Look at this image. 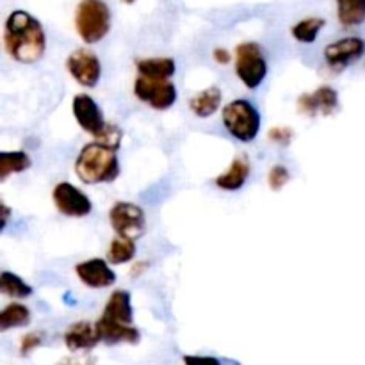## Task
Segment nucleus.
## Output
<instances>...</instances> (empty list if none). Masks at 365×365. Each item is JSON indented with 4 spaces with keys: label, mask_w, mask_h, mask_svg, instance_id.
<instances>
[{
    "label": "nucleus",
    "mask_w": 365,
    "mask_h": 365,
    "mask_svg": "<svg viewBox=\"0 0 365 365\" xmlns=\"http://www.w3.org/2000/svg\"><path fill=\"white\" fill-rule=\"evenodd\" d=\"M4 46L18 63H38L46 50L45 29L38 18L29 14L27 11H13L4 25Z\"/></svg>",
    "instance_id": "nucleus-1"
},
{
    "label": "nucleus",
    "mask_w": 365,
    "mask_h": 365,
    "mask_svg": "<svg viewBox=\"0 0 365 365\" xmlns=\"http://www.w3.org/2000/svg\"><path fill=\"white\" fill-rule=\"evenodd\" d=\"M75 173L84 184H110L120 177L116 150L98 141L89 143L75 160Z\"/></svg>",
    "instance_id": "nucleus-2"
},
{
    "label": "nucleus",
    "mask_w": 365,
    "mask_h": 365,
    "mask_svg": "<svg viewBox=\"0 0 365 365\" xmlns=\"http://www.w3.org/2000/svg\"><path fill=\"white\" fill-rule=\"evenodd\" d=\"M75 29L86 45L100 43L110 31V9L103 0H81L75 11Z\"/></svg>",
    "instance_id": "nucleus-3"
},
{
    "label": "nucleus",
    "mask_w": 365,
    "mask_h": 365,
    "mask_svg": "<svg viewBox=\"0 0 365 365\" xmlns=\"http://www.w3.org/2000/svg\"><path fill=\"white\" fill-rule=\"evenodd\" d=\"M223 125L237 141L252 143L259 135L262 118L252 102L239 98L223 109Z\"/></svg>",
    "instance_id": "nucleus-4"
},
{
    "label": "nucleus",
    "mask_w": 365,
    "mask_h": 365,
    "mask_svg": "<svg viewBox=\"0 0 365 365\" xmlns=\"http://www.w3.org/2000/svg\"><path fill=\"white\" fill-rule=\"evenodd\" d=\"M235 75L248 89H257L267 77V61L260 45L239 43L235 48Z\"/></svg>",
    "instance_id": "nucleus-5"
},
{
    "label": "nucleus",
    "mask_w": 365,
    "mask_h": 365,
    "mask_svg": "<svg viewBox=\"0 0 365 365\" xmlns=\"http://www.w3.org/2000/svg\"><path fill=\"white\" fill-rule=\"evenodd\" d=\"M134 95L155 110H166L177 102V86L171 78H152L138 75L134 82Z\"/></svg>",
    "instance_id": "nucleus-6"
},
{
    "label": "nucleus",
    "mask_w": 365,
    "mask_h": 365,
    "mask_svg": "<svg viewBox=\"0 0 365 365\" xmlns=\"http://www.w3.org/2000/svg\"><path fill=\"white\" fill-rule=\"evenodd\" d=\"M109 221L113 230L120 237L132 239V241H138L146 230L145 210L130 202L114 203L113 209L109 210Z\"/></svg>",
    "instance_id": "nucleus-7"
},
{
    "label": "nucleus",
    "mask_w": 365,
    "mask_h": 365,
    "mask_svg": "<svg viewBox=\"0 0 365 365\" xmlns=\"http://www.w3.org/2000/svg\"><path fill=\"white\" fill-rule=\"evenodd\" d=\"M323 53L328 68H331L335 73H341L356 61L362 59L365 53V41L359 36H348V38L337 39L324 46Z\"/></svg>",
    "instance_id": "nucleus-8"
},
{
    "label": "nucleus",
    "mask_w": 365,
    "mask_h": 365,
    "mask_svg": "<svg viewBox=\"0 0 365 365\" xmlns=\"http://www.w3.org/2000/svg\"><path fill=\"white\" fill-rule=\"evenodd\" d=\"M52 200L56 209L68 217H86L93 210L91 200L70 182H59L53 187Z\"/></svg>",
    "instance_id": "nucleus-9"
},
{
    "label": "nucleus",
    "mask_w": 365,
    "mask_h": 365,
    "mask_svg": "<svg viewBox=\"0 0 365 365\" xmlns=\"http://www.w3.org/2000/svg\"><path fill=\"white\" fill-rule=\"evenodd\" d=\"M66 68L71 77L84 88H95L102 77V63L89 48H77L66 59Z\"/></svg>",
    "instance_id": "nucleus-10"
},
{
    "label": "nucleus",
    "mask_w": 365,
    "mask_h": 365,
    "mask_svg": "<svg viewBox=\"0 0 365 365\" xmlns=\"http://www.w3.org/2000/svg\"><path fill=\"white\" fill-rule=\"evenodd\" d=\"M341 107L339 103V93L331 86H319L316 91L303 93L298 98V113L303 116H331Z\"/></svg>",
    "instance_id": "nucleus-11"
},
{
    "label": "nucleus",
    "mask_w": 365,
    "mask_h": 365,
    "mask_svg": "<svg viewBox=\"0 0 365 365\" xmlns=\"http://www.w3.org/2000/svg\"><path fill=\"white\" fill-rule=\"evenodd\" d=\"M71 109H73V116L75 120H77V123L81 125L82 130L91 134L93 138H96L107 125L106 118H103L102 114V109H100L98 103H96L89 95L75 96Z\"/></svg>",
    "instance_id": "nucleus-12"
},
{
    "label": "nucleus",
    "mask_w": 365,
    "mask_h": 365,
    "mask_svg": "<svg viewBox=\"0 0 365 365\" xmlns=\"http://www.w3.org/2000/svg\"><path fill=\"white\" fill-rule=\"evenodd\" d=\"M110 262L103 259H89L77 264L75 273L78 280L91 289H107L116 282V273L110 269Z\"/></svg>",
    "instance_id": "nucleus-13"
},
{
    "label": "nucleus",
    "mask_w": 365,
    "mask_h": 365,
    "mask_svg": "<svg viewBox=\"0 0 365 365\" xmlns=\"http://www.w3.org/2000/svg\"><path fill=\"white\" fill-rule=\"evenodd\" d=\"M100 341L98 330L96 324L88 323V321H78V323L71 324L64 334V344L70 351H89L95 348Z\"/></svg>",
    "instance_id": "nucleus-14"
},
{
    "label": "nucleus",
    "mask_w": 365,
    "mask_h": 365,
    "mask_svg": "<svg viewBox=\"0 0 365 365\" xmlns=\"http://www.w3.org/2000/svg\"><path fill=\"white\" fill-rule=\"evenodd\" d=\"M100 319L114 324H132L134 321V310H132L130 292L114 291L110 294L109 302L106 303V309Z\"/></svg>",
    "instance_id": "nucleus-15"
},
{
    "label": "nucleus",
    "mask_w": 365,
    "mask_h": 365,
    "mask_svg": "<svg viewBox=\"0 0 365 365\" xmlns=\"http://www.w3.org/2000/svg\"><path fill=\"white\" fill-rule=\"evenodd\" d=\"M250 171H252V166H250L248 157L239 155L232 160L228 170H225L223 173L217 175L214 184L220 189H223V191H239V189L246 184V180H248Z\"/></svg>",
    "instance_id": "nucleus-16"
},
{
    "label": "nucleus",
    "mask_w": 365,
    "mask_h": 365,
    "mask_svg": "<svg viewBox=\"0 0 365 365\" xmlns=\"http://www.w3.org/2000/svg\"><path fill=\"white\" fill-rule=\"evenodd\" d=\"M96 330H98L100 341L106 342V344H138L141 334L135 327L132 324H114L107 323V321L98 319L96 321Z\"/></svg>",
    "instance_id": "nucleus-17"
},
{
    "label": "nucleus",
    "mask_w": 365,
    "mask_h": 365,
    "mask_svg": "<svg viewBox=\"0 0 365 365\" xmlns=\"http://www.w3.org/2000/svg\"><path fill=\"white\" fill-rule=\"evenodd\" d=\"M221 100H223V93H221V89L217 88V86H210V88L196 93V95L189 100V109L192 110L195 116L209 118L220 109Z\"/></svg>",
    "instance_id": "nucleus-18"
},
{
    "label": "nucleus",
    "mask_w": 365,
    "mask_h": 365,
    "mask_svg": "<svg viewBox=\"0 0 365 365\" xmlns=\"http://www.w3.org/2000/svg\"><path fill=\"white\" fill-rule=\"evenodd\" d=\"M139 75L152 78H173L177 71V64L171 57H148V59H139L135 63Z\"/></svg>",
    "instance_id": "nucleus-19"
},
{
    "label": "nucleus",
    "mask_w": 365,
    "mask_h": 365,
    "mask_svg": "<svg viewBox=\"0 0 365 365\" xmlns=\"http://www.w3.org/2000/svg\"><path fill=\"white\" fill-rule=\"evenodd\" d=\"M337 20L344 29L359 27L365 21V0H335Z\"/></svg>",
    "instance_id": "nucleus-20"
},
{
    "label": "nucleus",
    "mask_w": 365,
    "mask_h": 365,
    "mask_svg": "<svg viewBox=\"0 0 365 365\" xmlns=\"http://www.w3.org/2000/svg\"><path fill=\"white\" fill-rule=\"evenodd\" d=\"M31 157L25 152H2L0 153V182H6L11 175L24 173L31 168Z\"/></svg>",
    "instance_id": "nucleus-21"
},
{
    "label": "nucleus",
    "mask_w": 365,
    "mask_h": 365,
    "mask_svg": "<svg viewBox=\"0 0 365 365\" xmlns=\"http://www.w3.org/2000/svg\"><path fill=\"white\" fill-rule=\"evenodd\" d=\"M327 25V20L319 16H309L305 20H299L298 24L292 25L291 34L296 41L299 43H314L319 36V32L323 31V27Z\"/></svg>",
    "instance_id": "nucleus-22"
},
{
    "label": "nucleus",
    "mask_w": 365,
    "mask_h": 365,
    "mask_svg": "<svg viewBox=\"0 0 365 365\" xmlns=\"http://www.w3.org/2000/svg\"><path fill=\"white\" fill-rule=\"evenodd\" d=\"M29 323H31V310L21 303H11L0 314V330L2 331L27 327Z\"/></svg>",
    "instance_id": "nucleus-23"
},
{
    "label": "nucleus",
    "mask_w": 365,
    "mask_h": 365,
    "mask_svg": "<svg viewBox=\"0 0 365 365\" xmlns=\"http://www.w3.org/2000/svg\"><path fill=\"white\" fill-rule=\"evenodd\" d=\"M0 292L9 296V298L24 299L32 296V287L25 284L24 278H20L18 274L11 273V271H4L0 274Z\"/></svg>",
    "instance_id": "nucleus-24"
},
{
    "label": "nucleus",
    "mask_w": 365,
    "mask_h": 365,
    "mask_svg": "<svg viewBox=\"0 0 365 365\" xmlns=\"http://www.w3.org/2000/svg\"><path fill=\"white\" fill-rule=\"evenodd\" d=\"M135 257V241L127 237H120L118 235L116 239H113V242L109 245V250H107V260L114 266L118 264H127L130 262Z\"/></svg>",
    "instance_id": "nucleus-25"
},
{
    "label": "nucleus",
    "mask_w": 365,
    "mask_h": 365,
    "mask_svg": "<svg viewBox=\"0 0 365 365\" xmlns=\"http://www.w3.org/2000/svg\"><path fill=\"white\" fill-rule=\"evenodd\" d=\"M95 139L98 143H102V145H107V146H110V148L118 150L121 145V139H123V132H121V128L118 127V125L109 123V121H107V125L103 127V130L100 132Z\"/></svg>",
    "instance_id": "nucleus-26"
},
{
    "label": "nucleus",
    "mask_w": 365,
    "mask_h": 365,
    "mask_svg": "<svg viewBox=\"0 0 365 365\" xmlns=\"http://www.w3.org/2000/svg\"><path fill=\"white\" fill-rule=\"evenodd\" d=\"M289 180H291V173H289L287 168L282 166V164H277V166L271 168L269 175H267V182H269V187L273 189V191L284 189L285 185L289 184Z\"/></svg>",
    "instance_id": "nucleus-27"
},
{
    "label": "nucleus",
    "mask_w": 365,
    "mask_h": 365,
    "mask_svg": "<svg viewBox=\"0 0 365 365\" xmlns=\"http://www.w3.org/2000/svg\"><path fill=\"white\" fill-rule=\"evenodd\" d=\"M267 138L273 143L280 146H289L294 139V130L291 127H284V125H278V127H273L267 134Z\"/></svg>",
    "instance_id": "nucleus-28"
},
{
    "label": "nucleus",
    "mask_w": 365,
    "mask_h": 365,
    "mask_svg": "<svg viewBox=\"0 0 365 365\" xmlns=\"http://www.w3.org/2000/svg\"><path fill=\"white\" fill-rule=\"evenodd\" d=\"M43 339L45 337H43V334H39V331H31V334L24 335L20 342V355H31L36 348H39V346L43 344Z\"/></svg>",
    "instance_id": "nucleus-29"
},
{
    "label": "nucleus",
    "mask_w": 365,
    "mask_h": 365,
    "mask_svg": "<svg viewBox=\"0 0 365 365\" xmlns=\"http://www.w3.org/2000/svg\"><path fill=\"white\" fill-rule=\"evenodd\" d=\"M59 365H96L95 356L89 355H73V356H66L59 362Z\"/></svg>",
    "instance_id": "nucleus-30"
},
{
    "label": "nucleus",
    "mask_w": 365,
    "mask_h": 365,
    "mask_svg": "<svg viewBox=\"0 0 365 365\" xmlns=\"http://www.w3.org/2000/svg\"><path fill=\"white\" fill-rule=\"evenodd\" d=\"M184 364L185 365H221V362L214 356H195V355H187L184 356Z\"/></svg>",
    "instance_id": "nucleus-31"
},
{
    "label": "nucleus",
    "mask_w": 365,
    "mask_h": 365,
    "mask_svg": "<svg viewBox=\"0 0 365 365\" xmlns=\"http://www.w3.org/2000/svg\"><path fill=\"white\" fill-rule=\"evenodd\" d=\"M212 59L216 61L217 64H221V66H225V64H228L232 61V56H230V52H228L227 48H214V52H212Z\"/></svg>",
    "instance_id": "nucleus-32"
},
{
    "label": "nucleus",
    "mask_w": 365,
    "mask_h": 365,
    "mask_svg": "<svg viewBox=\"0 0 365 365\" xmlns=\"http://www.w3.org/2000/svg\"><path fill=\"white\" fill-rule=\"evenodd\" d=\"M146 267H148V262H139V264H135V266L132 267L130 274H132V277H138V274L141 273V271H145Z\"/></svg>",
    "instance_id": "nucleus-33"
},
{
    "label": "nucleus",
    "mask_w": 365,
    "mask_h": 365,
    "mask_svg": "<svg viewBox=\"0 0 365 365\" xmlns=\"http://www.w3.org/2000/svg\"><path fill=\"white\" fill-rule=\"evenodd\" d=\"M121 2H123V4H134L135 0H121Z\"/></svg>",
    "instance_id": "nucleus-34"
}]
</instances>
